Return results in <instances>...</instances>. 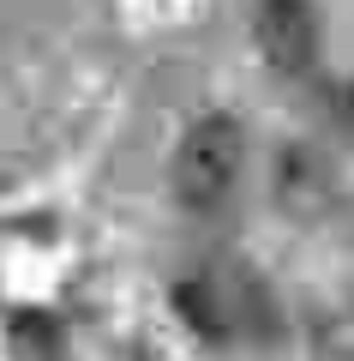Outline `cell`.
<instances>
[{
  "label": "cell",
  "instance_id": "3957f363",
  "mask_svg": "<svg viewBox=\"0 0 354 361\" xmlns=\"http://www.w3.org/2000/svg\"><path fill=\"white\" fill-rule=\"evenodd\" d=\"M312 355L318 361H354V295H330L312 307Z\"/></svg>",
  "mask_w": 354,
  "mask_h": 361
},
{
  "label": "cell",
  "instance_id": "7a4b0ae2",
  "mask_svg": "<svg viewBox=\"0 0 354 361\" xmlns=\"http://www.w3.org/2000/svg\"><path fill=\"white\" fill-rule=\"evenodd\" d=\"M253 37L265 66H277V73H306L318 61V13L306 0H265Z\"/></svg>",
  "mask_w": 354,
  "mask_h": 361
},
{
  "label": "cell",
  "instance_id": "6da1fadb",
  "mask_svg": "<svg viewBox=\"0 0 354 361\" xmlns=\"http://www.w3.org/2000/svg\"><path fill=\"white\" fill-rule=\"evenodd\" d=\"M241 157H246L241 121L204 115L175 151V199L187 211H216L234 193V180H241Z\"/></svg>",
  "mask_w": 354,
  "mask_h": 361
}]
</instances>
